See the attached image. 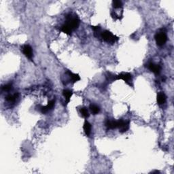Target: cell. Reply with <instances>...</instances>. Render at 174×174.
Listing matches in <instances>:
<instances>
[{
    "label": "cell",
    "instance_id": "obj_13",
    "mask_svg": "<svg viewBox=\"0 0 174 174\" xmlns=\"http://www.w3.org/2000/svg\"><path fill=\"white\" fill-rule=\"evenodd\" d=\"M83 129H84V131H85L86 135L88 136V137H89L91 133L92 126L89 121L87 120L85 121V123H84V126H83Z\"/></svg>",
    "mask_w": 174,
    "mask_h": 174
},
{
    "label": "cell",
    "instance_id": "obj_1",
    "mask_svg": "<svg viewBox=\"0 0 174 174\" xmlns=\"http://www.w3.org/2000/svg\"><path fill=\"white\" fill-rule=\"evenodd\" d=\"M66 21L60 27V31L68 35H72V32L78 28L80 20L76 14H68L66 16Z\"/></svg>",
    "mask_w": 174,
    "mask_h": 174
},
{
    "label": "cell",
    "instance_id": "obj_17",
    "mask_svg": "<svg viewBox=\"0 0 174 174\" xmlns=\"http://www.w3.org/2000/svg\"><path fill=\"white\" fill-rule=\"evenodd\" d=\"M112 6L114 9H119L123 7V3L119 0H115V1H112Z\"/></svg>",
    "mask_w": 174,
    "mask_h": 174
},
{
    "label": "cell",
    "instance_id": "obj_15",
    "mask_svg": "<svg viewBox=\"0 0 174 174\" xmlns=\"http://www.w3.org/2000/svg\"><path fill=\"white\" fill-rule=\"evenodd\" d=\"M89 109H90V110H91L92 114H94V115L98 114L100 112L99 107L97 106V105H95V104L90 105Z\"/></svg>",
    "mask_w": 174,
    "mask_h": 174
},
{
    "label": "cell",
    "instance_id": "obj_10",
    "mask_svg": "<svg viewBox=\"0 0 174 174\" xmlns=\"http://www.w3.org/2000/svg\"><path fill=\"white\" fill-rule=\"evenodd\" d=\"M73 95V92L72 91L69 89H64L63 91V95L65 97V99H66V101H65V105L67 106L69 103L70 102L71 100V97Z\"/></svg>",
    "mask_w": 174,
    "mask_h": 174
},
{
    "label": "cell",
    "instance_id": "obj_6",
    "mask_svg": "<svg viewBox=\"0 0 174 174\" xmlns=\"http://www.w3.org/2000/svg\"><path fill=\"white\" fill-rule=\"evenodd\" d=\"M54 105H55V100H50L48 102V104L46 106H39V110L44 114H46L54 108Z\"/></svg>",
    "mask_w": 174,
    "mask_h": 174
},
{
    "label": "cell",
    "instance_id": "obj_14",
    "mask_svg": "<svg viewBox=\"0 0 174 174\" xmlns=\"http://www.w3.org/2000/svg\"><path fill=\"white\" fill-rule=\"evenodd\" d=\"M19 97V94L18 93H14V95H8L6 97V100L8 102H14Z\"/></svg>",
    "mask_w": 174,
    "mask_h": 174
},
{
    "label": "cell",
    "instance_id": "obj_9",
    "mask_svg": "<svg viewBox=\"0 0 174 174\" xmlns=\"http://www.w3.org/2000/svg\"><path fill=\"white\" fill-rule=\"evenodd\" d=\"M148 68L149 70L151 71V72L154 73V74L156 75H159L160 74L161 71V67L159 65H156L153 63H150L148 64Z\"/></svg>",
    "mask_w": 174,
    "mask_h": 174
},
{
    "label": "cell",
    "instance_id": "obj_2",
    "mask_svg": "<svg viewBox=\"0 0 174 174\" xmlns=\"http://www.w3.org/2000/svg\"><path fill=\"white\" fill-rule=\"evenodd\" d=\"M100 37L104 42L110 44H114L119 40L118 37H117L116 35H114L112 32L108 30L102 31L101 33Z\"/></svg>",
    "mask_w": 174,
    "mask_h": 174
},
{
    "label": "cell",
    "instance_id": "obj_4",
    "mask_svg": "<svg viewBox=\"0 0 174 174\" xmlns=\"http://www.w3.org/2000/svg\"><path fill=\"white\" fill-rule=\"evenodd\" d=\"M155 40L157 46H163L165 44L167 41V36L165 31H161V32L156 33L154 36Z\"/></svg>",
    "mask_w": 174,
    "mask_h": 174
},
{
    "label": "cell",
    "instance_id": "obj_11",
    "mask_svg": "<svg viewBox=\"0 0 174 174\" xmlns=\"http://www.w3.org/2000/svg\"><path fill=\"white\" fill-rule=\"evenodd\" d=\"M167 99V96L165 95L164 92H159V93L157 94V104L159 105H163L164 104L165 101H166Z\"/></svg>",
    "mask_w": 174,
    "mask_h": 174
},
{
    "label": "cell",
    "instance_id": "obj_8",
    "mask_svg": "<svg viewBox=\"0 0 174 174\" xmlns=\"http://www.w3.org/2000/svg\"><path fill=\"white\" fill-rule=\"evenodd\" d=\"M105 125L108 129H118V120H110L106 119L105 122Z\"/></svg>",
    "mask_w": 174,
    "mask_h": 174
},
{
    "label": "cell",
    "instance_id": "obj_18",
    "mask_svg": "<svg viewBox=\"0 0 174 174\" xmlns=\"http://www.w3.org/2000/svg\"><path fill=\"white\" fill-rule=\"evenodd\" d=\"M12 85L11 84H7V85H5L1 87L2 91H6V92L10 91V90H12Z\"/></svg>",
    "mask_w": 174,
    "mask_h": 174
},
{
    "label": "cell",
    "instance_id": "obj_7",
    "mask_svg": "<svg viewBox=\"0 0 174 174\" xmlns=\"http://www.w3.org/2000/svg\"><path fill=\"white\" fill-rule=\"evenodd\" d=\"M22 52L27 58H28L29 60L32 61L33 53L32 48H31L29 44L24 45L22 47Z\"/></svg>",
    "mask_w": 174,
    "mask_h": 174
},
{
    "label": "cell",
    "instance_id": "obj_20",
    "mask_svg": "<svg viewBox=\"0 0 174 174\" xmlns=\"http://www.w3.org/2000/svg\"><path fill=\"white\" fill-rule=\"evenodd\" d=\"M152 173H160V171H158V170H155V171H153L151 172Z\"/></svg>",
    "mask_w": 174,
    "mask_h": 174
},
{
    "label": "cell",
    "instance_id": "obj_12",
    "mask_svg": "<svg viewBox=\"0 0 174 174\" xmlns=\"http://www.w3.org/2000/svg\"><path fill=\"white\" fill-rule=\"evenodd\" d=\"M66 73L67 74L70 76V81L72 84H74L75 82H77L80 80V75L78 74H74V73H72V72H70V71L69 70L67 71Z\"/></svg>",
    "mask_w": 174,
    "mask_h": 174
},
{
    "label": "cell",
    "instance_id": "obj_3",
    "mask_svg": "<svg viewBox=\"0 0 174 174\" xmlns=\"http://www.w3.org/2000/svg\"><path fill=\"white\" fill-rule=\"evenodd\" d=\"M123 80L130 87H133V76L130 73L122 72L120 74L116 75V80Z\"/></svg>",
    "mask_w": 174,
    "mask_h": 174
},
{
    "label": "cell",
    "instance_id": "obj_16",
    "mask_svg": "<svg viewBox=\"0 0 174 174\" xmlns=\"http://www.w3.org/2000/svg\"><path fill=\"white\" fill-rule=\"evenodd\" d=\"M80 113L82 115V116L85 118H88L90 116V114L89 111L86 108H81L80 109Z\"/></svg>",
    "mask_w": 174,
    "mask_h": 174
},
{
    "label": "cell",
    "instance_id": "obj_5",
    "mask_svg": "<svg viewBox=\"0 0 174 174\" xmlns=\"http://www.w3.org/2000/svg\"><path fill=\"white\" fill-rule=\"evenodd\" d=\"M130 127V120L119 119L118 120V129L119 132L121 133H124L129 129Z\"/></svg>",
    "mask_w": 174,
    "mask_h": 174
},
{
    "label": "cell",
    "instance_id": "obj_19",
    "mask_svg": "<svg viewBox=\"0 0 174 174\" xmlns=\"http://www.w3.org/2000/svg\"><path fill=\"white\" fill-rule=\"evenodd\" d=\"M111 16H112L113 19H114V20L121 19V18H120L119 16L117 15V14L116 13V12H114V11H112V12H111Z\"/></svg>",
    "mask_w": 174,
    "mask_h": 174
}]
</instances>
